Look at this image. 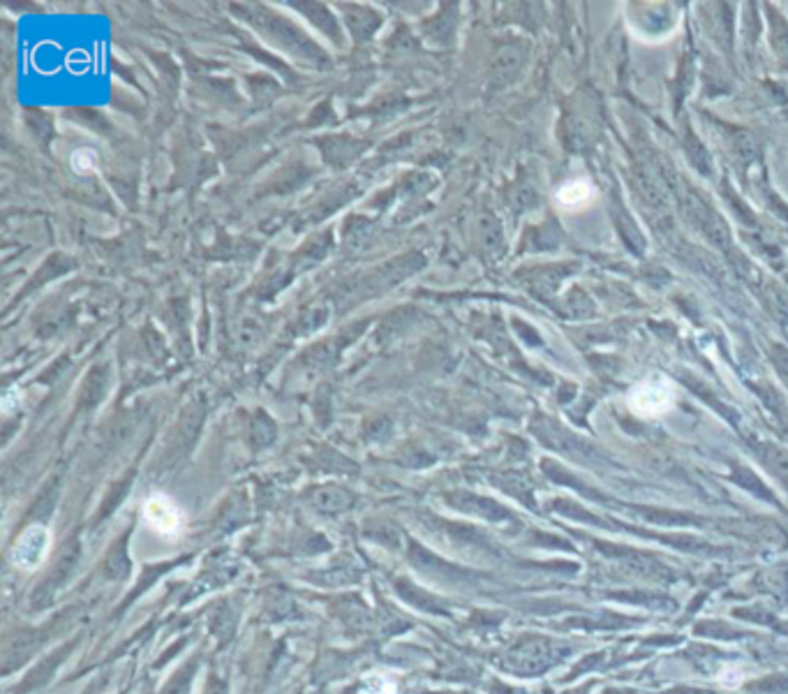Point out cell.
<instances>
[{
	"mask_svg": "<svg viewBox=\"0 0 788 694\" xmlns=\"http://www.w3.org/2000/svg\"><path fill=\"white\" fill-rule=\"evenodd\" d=\"M629 410L645 419H654L666 414L675 405V387L666 377H650L636 384L626 396Z\"/></svg>",
	"mask_w": 788,
	"mask_h": 694,
	"instance_id": "1",
	"label": "cell"
},
{
	"mask_svg": "<svg viewBox=\"0 0 788 694\" xmlns=\"http://www.w3.org/2000/svg\"><path fill=\"white\" fill-rule=\"evenodd\" d=\"M144 518L162 537H176L183 528V514L164 495H153L144 505Z\"/></svg>",
	"mask_w": 788,
	"mask_h": 694,
	"instance_id": "2",
	"label": "cell"
},
{
	"mask_svg": "<svg viewBox=\"0 0 788 694\" xmlns=\"http://www.w3.org/2000/svg\"><path fill=\"white\" fill-rule=\"evenodd\" d=\"M49 547V532L42 525H35V528L26 530V535L16 542L14 551H12V560H14L16 567L21 569H33L37 562L45 558Z\"/></svg>",
	"mask_w": 788,
	"mask_h": 694,
	"instance_id": "3",
	"label": "cell"
},
{
	"mask_svg": "<svg viewBox=\"0 0 788 694\" xmlns=\"http://www.w3.org/2000/svg\"><path fill=\"white\" fill-rule=\"evenodd\" d=\"M592 197H594V188H592V183L585 181V178L569 181L567 185H562L560 192H557V202H560L564 208H580V206H585V204L592 202Z\"/></svg>",
	"mask_w": 788,
	"mask_h": 694,
	"instance_id": "4",
	"label": "cell"
},
{
	"mask_svg": "<svg viewBox=\"0 0 788 694\" xmlns=\"http://www.w3.org/2000/svg\"><path fill=\"white\" fill-rule=\"evenodd\" d=\"M95 151H90V148H79V151H74L72 156V167L77 171H90L95 169Z\"/></svg>",
	"mask_w": 788,
	"mask_h": 694,
	"instance_id": "5",
	"label": "cell"
}]
</instances>
